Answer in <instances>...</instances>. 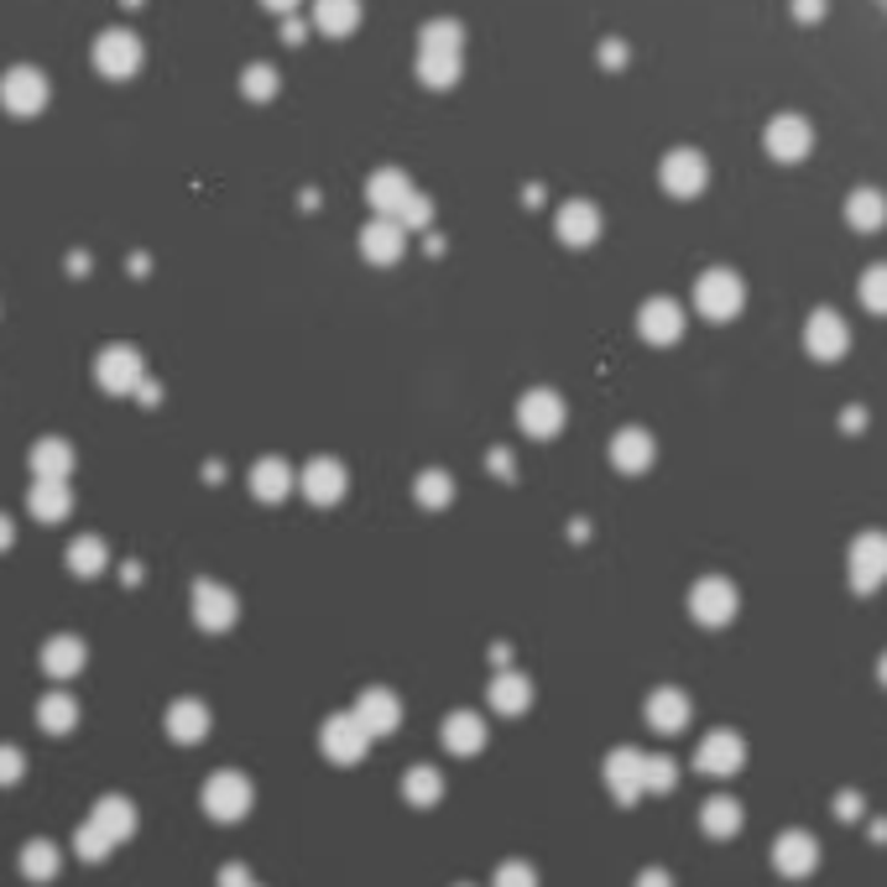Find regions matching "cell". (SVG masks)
Returning <instances> with one entry per match:
<instances>
[{"mask_svg": "<svg viewBox=\"0 0 887 887\" xmlns=\"http://www.w3.org/2000/svg\"><path fill=\"white\" fill-rule=\"evenodd\" d=\"M303 37H308V21H282V42H292V48H298V42H303Z\"/></svg>", "mask_w": 887, "mask_h": 887, "instance_id": "cell-51", "label": "cell"}, {"mask_svg": "<svg viewBox=\"0 0 887 887\" xmlns=\"http://www.w3.org/2000/svg\"><path fill=\"white\" fill-rule=\"evenodd\" d=\"M17 778H21V751L0 747V784H17Z\"/></svg>", "mask_w": 887, "mask_h": 887, "instance_id": "cell-50", "label": "cell"}, {"mask_svg": "<svg viewBox=\"0 0 887 887\" xmlns=\"http://www.w3.org/2000/svg\"><path fill=\"white\" fill-rule=\"evenodd\" d=\"M94 371H100V387H104V392H116V397L137 392L141 381H147V376H141V356L131 350V345H110V350L100 356V366H94Z\"/></svg>", "mask_w": 887, "mask_h": 887, "instance_id": "cell-15", "label": "cell"}, {"mask_svg": "<svg viewBox=\"0 0 887 887\" xmlns=\"http://www.w3.org/2000/svg\"><path fill=\"white\" fill-rule=\"evenodd\" d=\"M658 183H664V193H674V199H700L705 188H710V157H705L700 147H674V152H664V162H658Z\"/></svg>", "mask_w": 887, "mask_h": 887, "instance_id": "cell-5", "label": "cell"}, {"mask_svg": "<svg viewBox=\"0 0 887 887\" xmlns=\"http://www.w3.org/2000/svg\"><path fill=\"white\" fill-rule=\"evenodd\" d=\"M366 741L371 736L360 731V720L345 710V716H329V726H325V751L335 757V763H360L366 757Z\"/></svg>", "mask_w": 887, "mask_h": 887, "instance_id": "cell-22", "label": "cell"}, {"mask_svg": "<svg viewBox=\"0 0 887 887\" xmlns=\"http://www.w3.org/2000/svg\"><path fill=\"white\" fill-rule=\"evenodd\" d=\"M21 871H27L32 883H52V877H58V846H52V840H32V846L21 851Z\"/></svg>", "mask_w": 887, "mask_h": 887, "instance_id": "cell-39", "label": "cell"}, {"mask_svg": "<svg viewBox=\"0 0 887 887\" xmlns=\"http://www.w3.org/2000/svg\"><path fill=\"white\" fill-rule=\"evenodd\" d=\"M689 716H695V705H689L684 689H652V695H648V726H652V731L674 736V731L689 726Z\"/></svg>", "mask_w": 887, "mask_h": 887, "instance_id": "cell-21", "label": "cell"}, {"mask_svg": "<svg viewBox=\"0 0 887 887\" xmlns=\"http://www.w3.org/2000/svg\"><path fill=\"white\" fill-rule=\"evenodd\" d=\"M788 11H794V21H799V27H819V21H825V11H830V0H794Z\"/></svg>", "mask_w": 887, "mask_h": 887, "instance_id": "cell-49", "label": "cell"}, {"mask_svg": "<svg viewBox=\"0 0 887 887\" xmlns=\"http://www.w3.org/2000/svg\"><path fill=\"white\" fill-rule=\"evenodd\" d=\"M360 0H313V32H325V37H350L360 27Z\"/></svg>", "mask_w": 887, "mask_h": 887, "instance_id": "cell-26", "label": "cell"}, {"mask_svg": "<svg viewBox=\"0 0 887 887\" xmlns=\"http://www.w3.org/2000/svg\"><path fill=\"white\" fill-rule=\"evenodd\" d=\"M11 538H17V532H11V522L0 517V548H11Z\"/></svg>", "mask_w": 887, "mask_h": 887, "instance_id": "cell-57", "label": "cell"}, {"mask_svg": "<svg viewBox=\"0 0 887 887\" xmlns=\"http://www.w3.org/2000/svg\"><path fill=\"white\" fill-rule=\"evenodd\" d=\"M73 512V496L63 480H37L32 486V517H42V522H63V517Z\"/></svg>", "mask_w": 887, "mask_h": 887, "instance_id": "cell-35", "label": "cell"}, {"mask_svg": "<svg viewBox=\"0 0 887 887\" xmlns=\"http://www.w3.org/2000/svg\"><path fill=\"white\" fill-rule=\"evenodd\" d=\"M465 73V58H418V84L428 89H455Z\"/></svg>", "mask_w": 887, "mask_h": 887, "instance_id": "cell-38", "label": "cell"}, {"mask_svg": "<svg viewBox=\"0 0 887 887\" xmlns=\"http://www.w3.org/2000/svg\"><path fill=\"white\" fill-rule=\"evenodd\" d=\"M89 825H94L110 846H120V840H131V830H137V809H131V799H116V794H110V799L94 804Z\"/></svg>", "mask_w": 887, "mask_h": 887, "instance_id": "cell-25", "label": "cell"}, {"mask_svg": "<svg viewBox=\"0 0 887 887\" xmlns=\"http://www.w3.org/2000/svg\"><path fill=\"white\" fill-rule=\"evenodd\" d=\"M412 491H418V501H423L428 512H439V507H449V496H455V480L444 476V470H423Z\"/></svg>", "mask_w": 887, "mask_h": 887, "instance_id": "cell-42", "label": "cell"}, {"mask_svg": "<svg viewBox=\"0 0 887 887\" xmlns=\"http://www.w3.org/2000/svg\"><path fill=\"white\" fill-rule=\"evenodd\" d=\"M652 460H658V444H652L648 428H621V433L611 439V465H616V470L642 476V470H652Z\"/></svg>", "mask_w": 887, "mask_h": 887, "instance_id": "cell-19", "label": "cell"}, {"mask_svg": "<svg viewBox=\"0 0 887 887\" xmlns=\"http://www.w3.org/2000/svg\"><path fill=\"white\" fill-rule=\"evenodd\" d=\"M418 58H465V27L449 17L428 21L418 32Z\"/></svg>", "mask_w": 887, "mask_h": 887, "instance_id": "cell-27", "label": "cell"}, {"mask_svg": "<svg viewBox=\"0 0 887 887\" xmlns=\"http://www.w3.org/2000/svg\"><path fill=\"white\" fill-rule=\"evenodd\" d=\"M110 851H116V846H110V840H104L100 830H94V825L84 819V825H79V856H89V861H100V856H110Z\"/></svg>", "mask_w": 887, "mask_h": 887, "instance_id": "cell-46", "label": "cell"}, {"mask_svg": "<svg viewBox=\"0 0 887 887\" xmlns=\"http://www.w3.org/2000/svg\"><path fill=\"white\" fill-rule=\"evenodd\" d=\"M840 215H846V225H851L856 236H877L887 225V193L883 188H851Z\"/></svg>", "mask_w": 887, "mask_h": 887, "instance_id": "cell-20", "label": "cell"}, {"mask_svg": "<svg viewBox=\"0 0 887 887\" xmlns=\"http://www.w3.org/2000/svg\"><path fill=\"white\" fill-rule=\"evenodd\" d=\"M517 423H522V433H532V439H554L564 428V397L548 392V387L528 392L517 402Z\"/></svg>", "mask_w": 887, "mask_h": 887, "instance_id": "cell-12", "label": "cell"}, {"mask_svg": "<svg viewBox=\"0 0 887 887\" xmlns=\"http://www.w3.org/2000/svg\"><path fill=\"white\" fill-rule=\"evenodd\" d=\"M251 887H257V883H251Z\"/></svg>", "mask_w": 887, "mask_h": 887, "instance_id": "cell-59", "label": "cell"}, {"mask_svg": "<svg viewBox=\"0 0 887 887\" xmlns=\"http://www.w3.org/2000/svg\"><path fill=\"white\" fill-rule=\"evenodd\" d=\"M251 491H257L261 501H282V496L292 491V470L282 460H261L257 470H251Z\"/></svg>", "mask_w": 887, "mask_h": 887, "instance_id": "cell-37", "label": "cell"}, {"mask_svg": "<svg viewBox=\"0 0 887 887\" xmlns=\"http://www.w3.org/2000/svg\"><path fill=\"white\" fill-rule=\"evenodd\" d=\"M606 784H611V794L621 804L642 799V751H631V747L611 751V757H606Z\"/></svg>", "mask_w": 887, "mask_h": 887, "instance_id": "cell-24", "label": "cell"}, {"mask_svg": "<svg viewBox=\"0 0 887 887\" xmlns=\"http://www.w3.org/2000/svg\"><path fill=\"white\" fill-rule=\"evenodd\" d=\"M851 350V325L840 319L836 308H815L804 319V356L809 360H840Z\"/></svg>", "mask_w": 887, "mask_h": 887, "instance_id": "cell-7", "label": "cell"}, {"mask_svg": "<svg viewBox=\"0 0 887 887\" xmlns=\"http://www.w3.org/2000/svg\"><path fill=\"white\" fill-rule=\"evenodd\" d=\"M37 720H42V731H73L79 705H73L69 695H48V700L37 705Z\"/></svg>", "mask_w": 887, "mask_h": 887, "instance_id": "cell-41", "label": "cell"}, {"mask_svg": "<svg viewBox=\"0 0 887 887\" xmlns=\"http://www.w3.org/2000/svg\"><path fill=\"white\" fill-rule=\"evenodd\" d=\"M240 94L251 104H272L277 94H282V73H277V63H246L240 69Z\"/></svg>", "mask_w": 887, "mask_h": 887, "instance_id": "cell-32", "label": "cell"}, {"mask_svg": "<svg viewBox=\"0 0 887 887\" xmlns=\"http://www.w3.org/2000/svg\"><path fill=\"white\" fill-rule=\"evenodd\" d=\"M741 763H747V741L736 731H710L695 751V768L710 778H731V773H741Z\"/></svg>", "mask_w": 887, "mask_h": 887, "instance_id": "cell-10", "label": "cell"}, {"mask_svg": "<svg viewBox=\"0 0 887 887\" xmlns=\"http://www.w3.org/2000/svg\"><path fill=\"white\" fill-rule=\"evenodd\" d=\"M444 747L455 751V757H476L486 747V720L470 716V710H455V716L444 720Z\"/></svg>", "mask_w": 887, "mask_h": 887, "instance_id": "cell-30", "label": "cell"}, {"mask_svg": "<svg viewBox=\"0 0 887 887\" xmlns=\"http://www.w3.org/2000/svg\"><path fill=\"white\" fill-rule=\"evenodd\" d=\"M763 152H768L773 162H784V168L804 162V157L815 152V126H809V116H799V110H778V116L763 126Z\"/></svg>", "mask_w": 887, "mask_h": 887, "instance_id": "cell-4", "label": "cell"}, {"mask_svg": "<svg viewBox=\"0 0 887 887\" xmlns=\"http://www.w3.org/2000/svg\"><path fill=\"white\" fill-rule=\"evenodd\" d=\"M48 100H52V84H48V73H42V69L17 63V69L0 73V110H6V116L32 120V116L48 110Z\"/></svg>", "mask_w": 887, "mask_h": 887, "instance_id": "cell-3", "label": "cell"}, {"mask_svg": "<svg viewBox=\"0 0 887 887\" xmlns=\"http://www.w3.org/2000/svg\"><path fill=\"white\" fill-rule=\"evenodd\" d=\"M496 887H538V871L528 861H507V867L496 871Z\"/></svg>", "mask_w": 887, "mask_h": 887, "instance_id": "cell-47", "label": "cell"}, {"mask_svg": "<svg viewBox=\"0 0 887 887\" xmlns=\"http://www.w3.org/2000/svg\"><path fill=\"white\" fill-rule=\"evenodd\" d=\"M637 335L648 345H674L684 335V308L674 298H648L637 308Z\"/></svg>", "mask_w": 887, "mask_h": 887, "instance_id": "cell-14", "label": "cell"}, {"mask_svg": "<svg viewBox=\"0 0 887 887\" xmlns=\"http://www.w3.org/2000/svg\"><path fill=\"white\" fill-rule=\"evenodd\" d=\"M846 580H851V590H861V596H871V590L887 580V532H861V538H856L851 554H846Z\"/></svg>", "mask_w": 887, "mask_h": 887, "instance_id": "cell-8", "label": "cell"}, {"mask_svg": "<svg viewBox=\"0 0 887 887\" xmlns=\"http://www.w3.org/2000/svg\"><path fill=\"white\" fill-rule=\"evenodd\" d=\"M637 887H674V883H668L664 867H652V871H642V877H637Z\"/></svg>", "mask_w": 887, "mask_h": 887, "instance_id": "cell-53", "label": "cell"}, {"mask_svg": "<svg viewBox=\"0 0 887 887\" xmlns=\"http://www.w3.org/2000/svg\"><path fill=\"white\" fill-rule=\"evenodd\" d=\"M631 63V48L627 42H621V37H606V42H600V69H611V73H621Z\"/></svg>", "mask_w": 887, "mask_h": 887, "instance_id": "cell-48", "label": "cell"}, {"mask_svg": "<svg viewBox=\"0 0 887 887\" xmlns=\"http://www.w3.org/2000/svg\"><path fill=\"white\" fill-rule=\"evenodd\" d=\"M303 491L308 501H319V507H335L345 496V465L340 460H313L303 470Z\"/></svg>", "mask_w": 887, "mask_h": 887, "instance_id": "cell-28", "label": "cell"}, {"mask_svg": "<svg viewBox=\"0 0 887 887\" xmlns=\"http://www.w3.org/2000/svg\"><path fill=\"white\" fill-rule=\"evenodd\" d=\"M251 799H257V794H251V784H246L240 773H215L205 784V809L215 819H240L251 809Z\"/></svg>", "mask_w": 887, "mask_h": 887, "instance_id": "cell-13", "label": "cell"}, {"mask_svg": "<svg viewBox=\"0 0 887 887\" xmlns=\"http://www.w3.org/2000/svg\"><path fill=\"white\" fill-rule=\"evenodd\" d=\"M220 887H251V877H246V867H225L220 871Z\"/></svg>", "mask_w": 887, "mask_h": 887, "instance_id": "cell-52", "label": "cell"}, {"mask_svg": "<svg viewBox=\"0 0 887 887\" xmlns=\"http://www.w3.org/2000/svg\"><path fill=\"white\" fill-rule=\"evenodd\" d=\"M89 58H94V69H100L104 79L126 84V79H137L141 63H147V42H141L131 27H104V32L94 37Z\"/></svg>", "mask_w": 887, "mask_h": 887, "instance_id": "cell-2", "label": "cell"}, {"mask_svg": "<svg viewBox=\"0 0 887 887\" xmlns=\"http://www.w3.org/2000/svg\"><path fill=\"white\" fill-rule=\"evenodd\" d=\"M69 564H73V575H100V569H104V544H100V538H79V544L69 548Z\"/></svg>", "mask_w": 887, "mask_h": 887, "instance_id": "cell-45", "label": "cell"}, {"mask_svg": "<svg viewBox=\"0 0 887 887\" xmlns=\"http://www.w3.org/2000/svg\"><path fill=\"white\" fill-rule=\"evenodd\" d=\"M554 230H559L564 246H596L600 240V209L590 205V199H569V205H559V215H554Z\"/></svg>", "mask_w": 887, "mask_h": 887, "instance_id": "cell-16", "label": "cell"}, {"mask_svg": "<svg viewBox=\"0 0 887 887\" xmlns=\"http://www.w3.org/2000/svg\"><path fill=\"white\" fill-rule=\"evenodd\" d=\"M350 716L360 720V731L366 736H392L397 726H402V705H397L392 689H366Z\"/></svg>", "mask_w": 887, "mask_h": 887, "instance_id": "cell-17", "label": "cell"}, {"mask_svg": "<svg viewBox=\"0 0 887 887\" xmlns=\"http://www.w3.org/2000/svg\"><path fill=\"white\" fill-rule=\"evenodd\" d=\"M193 616L205 631H230L236 627V596L225 585H199L193 590Z\"/></svg>", "mask_w": 887, "mask_h": 887, "instance_id": "cell-23", "label": "cell"}, {"mask_svg": "<svg viewBox=\"0 0 887 887\" xmlns=\"http://www.w3.org/2000/svg\"><path fill=\"white\" fill-rule=\"evenodd\" d=\"M856 428H867V408H846V433H856Z\"/></svg>", "mask_w": 887, "mask_h": 887, "instance_id": "cell-55", "label": "cell"}, {"mask_svg": "<svg viewBox=\"0 0 887 887\" xmlns=\"http://www.w3.org/2000/svg\"><path fill=\"white\" fill-rule=\"evenodd\" d=\"M42 668H48L52 679H73L84 668V642L79 637H52L48 648H42Z\"/></svg>", "mask_w": 887, "mask_h": 887, "instance_id": "cell-33", "label": "cell"}, {"mask_svg": "<svg viewBox=\"0 0 887 887\" xmlns=\"http://www.w3.org/2000/svg\"><path fill=\"white\" fill-rule=\"evenodd\" d=\"M674 784H679L674 757H648V751H642V794H668Z\"/></svg>", "mask_w": 887, "mask_h": 887, "instance_id": "cell-43", "label": "cell"}, {"mask_svg": "<svg viewBox=\"0 0 887 887\" xmlns=\"http://www.w3.org/2000/svg\"><path fill=\"white\" fill-rule=\"evenodd\" d=\"M741 308H747V282H741V272H731V267H710V272L695 277V313H700V319L726 325V319H736Z\"/></svg>", "mask_w": 887, "mask_h": 887, "instance_id": "cell-1", "label": "cell"}, {"mask_svg": "<svg viewBox=\"0 0 887 887\" xmlns=\"http://www.w3.org/2000/svg\"><path fill=\"white\" fill-rule=\"evenodd\" d=\"M209 731V710L199 700H178L168 710V736L172 741H205Z\"/></svg>", "mask_w": 887, "mask_h": 887, "instance_id": "cell-34", "label": "cell"}, {"mask_svg": "<svg viewBox=\"0 0 887 887\" xmlns=\"http://www.w3.org/2000/svg\"><path fill=\"white\" fill-rule=\"evenodd\" d=\"M402 246H408V230L397 220H371L360 230V257L371 261V267H392L402 261Z\"/></svg>", "mask_w": 887, "mask_h": 887, "instance_id": "cell-18", "label": "cell"}, {"mask_svg": "<svg viewBox=\"0 0 887 887\" xmlns=\"http://www.w3.org/2000/svg\"><path fill=\"white\" fill-rule=\"evenodd\" d=\"M532 705V684L522 674H496L491 679V710L496 716H522Z\"/></svg>", "mask_w": 887, "mask_h": 887, "instance_id": "cell-31", "label": "cell"}, {"mask_svg": "<svg viewBox=\"0 0 887 887\" xmlns=\"http://www.w3.org/2000/svg\"><path fill=\"white\" fill-rule=\"evenodd\" d=\"M741 611V596H736L731 580H720V575H705V580H695V590H689V616L700 621V627H726L731 616Z\"/></svg>", "mask_w": 887, "mask_h": 887, "instance_id": "cell-6", "label": "cell"}, {"mask_svg": "<svg viewBox=\"0 0 887 887\" xmlns=\"http://www.w3.org/2000/svg\"><path fill=\"white\" fill-rule=\"evenodd\" d=\"M412 193H418V188H412V178L402 168H381L366 178V199H371L376 220H397V215L408 209Z\"/></svg>", "mask_w": 887, "mask_h": 887, "instance_id": "cell-9", "label": "cell"}, {"mask_svg": "<svg viewBox=\"0 0 887 887\" xmlns=\"http://www.w3.org/2000/svg\"><path fill=\"white\" fill-rule=\"evenodd\" d=\"M773 867H778V877H794V883L809 877L819 867V840L809 830H784L773 840Z\"/></svg>", "mask_w": 887, "mask_h": 887, "instance_id": "cell-11", "label": "cell"}, {"mask_svg": "<svg viewBox=\"0 0 887 887\" xmlns=\"http://www.w3.org/2000/svg\"><path fill=\"white\" fill-rule=\"evenodd\" d=\"M877 679L887 684V652H883V658H877Z\"/></svg>", "mask_w": 887, "mask_h": 887, "instance_id": "cell-58", "label": "cell"}, {"mask_svg": "<svg viewBox=\"0 0 887 887\" xmlns=\"http://www.w3.org/2000/svg\"><path fill=\"white\" fill-rule=\"evenodd\" d=\"M741 825H747V815H741V804H736L731 794H716V799H705L700 830H705L710 840H731Z\"/></svg>", "mask_w": 887, "mask_h": 887, "instance_id": "cell-29", "label": "cell"}, {"mask_svg": "<svg viewBox=\"0 0 887 887\" xmlns=\"http://www.w3.org/2000/svg\"><path fill=\"white\" fill-rule=\"evenodd\" d=\"M32 465H37V480H63L73 470V449L63 439H42L32 449Z\"/></svg>", "mask_w": 887, "mask_h": 887, "instance_id": "cell-36", "label": "cell"}, {"mask_svg": "<svg viewBox=\"0 0 887 887\" xmlns=\"http://www.w3.org/2000/svg\"><path fill=\"white\" fill-rule=\"evenodd\" d=\"M267 11H277V17H288V11H298V0H261Z\"/></svg>", "mask_w": 887, "mask_h": 887, "instance_id": "cell-56", "label": "cell"}, {"mask_svg": "<svg viewBox=\"0 0 887 887\" xmlns=\"http://www.w3.org/2000/svg\"><path fill=\"white\" fill-rule=\"evenodd\" d=\"M856 298H861V308H867V313H887V261H877V267H867V272H861V282H856Z\"/></svg>", "mask_w": 887, "mask_h": 887, "instance_id": "cell-40", "label": "cell"}, {"mask_svg": "<svg viewBox=\"0 0 887 887\" xmlns=\"http://www.w3.org/2000/svg\"><path fill=\"white\" fill-rule=\"evenodd\" d=\"M402 794H408L412 804H439L444 778H439L433 768H412V773H408V784H402Z\"/></svg>", "mask_w": 887, "mask_h": 887, "instance_id": "cell-44", "label": "cell"}, {"mask_svg": "<svg viewBox=\"0 0 887 887\" xmlns=\"http://www.w3.org/2000/svg\"><path fill=\"white\" fill-rule=\"evenodd\" d=\"M836 809H840V819H856V815H861V799H856V794H840Z\"/></svg>", "mask_w": 887, "mask_h": 887, "instance_id": "cell-54", "label": "cell"}]
</instances>
